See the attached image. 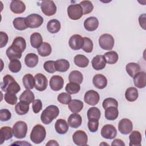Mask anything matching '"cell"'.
Instances as JSON below:
<instances>
[{"instance_id": "34", "label": "cell", "mask_w": 146, "mask_h": 146, "mask_svg": "<svg viewBox=\"0 0 146 146\" xmlns=\"http://www.w3.org/2000/svg\"><path fill=\"white\" fill-rule=\"evenodd\" d=\"M68 80L70 82L76 83L78 84H81L83 82V76L81 72L78 70L72 71L68 76Z\"/></svg>"}, {"instance_id": "18", "label": "cell", "mask_w": 146, "mask_h": 146, "mask_svg": "<svg viewBox=\"0 0 146 146\" xmlns=\"http://www.w3.org/2000/svg\"><path fill=\"white\" fill-rule=\"evenodd\" d=\"M133 83L137 88H144L146 86V73L141 71L136 74L133 77Z\"/></svg>"}, {"instance_id": "3", "label": "cell", "mask_w": 146, "mask_h": 146, "mask_svg": "<svg viewBox=\"0 0 146 146\" xmlns=\"http://www.w3.org/2000/svg\"><path fill=\"white\" fill-rule=\"evenodd\" d=\"M46 135V131L45 128L40 125H35L30 133V140L35 144H40L45 139Z\"/></svg>"}, {"instance_id": "21", "label": "cell", "mask_w": 146, "mask_h": 146, "mask_svg": "<svg viewBox=\"0 0 146 146\" xmlns=\"http://www.w3.org/2000/svg\"><path fill=\"white\" fill-rule=\"evenodd\" d=\"M92 82L94 86L98 89H103L107 85V79L106 77L100 74H96L94 76Z\"/></svg>"}, {"instance_id": "13", "label": "cell", "mask_w": 146, "mask_h": 146, "mask_svg": "<svg viewBox=\"0 0 146 146\" xmlns=\"http://www.w3.org/2000/svg\"><path fill=\"white\" fill-rule=\"evenodd\" d=\"M84 43L83 38L79 34L72 35L68 41V44L73 50H79L82 48Z\"/></svg>"}, {"instance_id": "55", "label": "cell", "mask_w": 146, "mask_h": 146, "mask_svg": "<svg viewBox=\"0 0 146 146\" xmlns=\"http://www.w3.org/2000/svg\"><path fill=\"white\" fill-rule=\"evenodd\" d=\"M8 39H9V37L7 34L3 31H1L0 32V41H1L0 48H3L6 45L8 42Z\"/></svg>"}, {"instance_id": "49", "label": "cell", "mask_w": 146, "mask_h": 146, "mask_svg": "<svg viewBox=\"0 0 146 146\" xmlns=\"http://www.w3.org/2000/svg\"><path fill=\"white\" fill-rule=\"evenodd\" d=\"M103 107L104 110H106L107 108L110 107H118V103L117 101L112 98H108L105 99L102 103Z\"/></svg>"}, {"instance_id": "45", "label": "cell", "mask_w": 146, "mask_h": 146, "mask_svg": "<svg viewBox=\"0 0 146 146\" xmlns=\"http://www.w3.org/2000/svg\"><path fill=\"white\" fill-rule=\"evenodd\" d=\"M79 5L81 6L83 15H86L91 13L94 9V6L92 2L90 1H82L80 2Z\"/></svg>"}, {"instance_id": "24", "label": "cell", "mask_w": 146, "mask_h": 146, "mask_svg": "<svg viewBox=\"0 0 146 146\" xmlns=\"http://www.w3.org/2000/svg\"><path fill=\"white\" fill-rule=\"evenodd\" d=\"M13 135V129L10 127L5 126L0 129V144H2L5 140L12 138Z\"/></svg>"}, {"instance_id": "39", "label": "cell", "mask_w": 146, "mask_h": 146, "mask_svg": "<svg viewBox=\"0 0 146 146\" xmlns=\"http://www.w3.org/2000/svg\"><path fill=\"white\" fill-rule=\"evenodd\" d=\"M13 23L14 27L19 31H22L28 28L26 22V18L24 17H17L15 18Z\"/></svg>"}, {"instance_id": "19", "label": "cell", "mask_w": 146, "mask_h": 146, "mask_svg": "<svg viewBox=\"0 0 146 146\" xmlns=\"http://www.w3.org/2000/svg\"><path fill=\"white\" fill-rule=\"evenodd\" d=\"M99 26V21L95 17L87 18L84 22V27L88 31H94L97 29Z\"/></svg>"}, {"instance_id": "30", "label": "cell", "mask_w": 146, "mask_h": 146, "mask_svg": "<svg viewBox=\"0 0 146 146\" xmlns=\"http://www.w3.org/2000/svg\"><path fill=\"white\" fill-rule=\"evenodd\" d=\"M139 96L138 91L135 87H129L128 88L125 92V99L130 102H135L137 100Z\"/></svg>"}, {"instance_id": "12", "label": "cell", "mask_w": 146, "mask_h": 146, "mask_svg": "<svg viewBox=\"0 0 146 146\" xmlns=\"http://www.w3.org/2000/svg\"><path fill=\"white\" fill-rule=\"evenodd\" d=\"M99 94L98 92L93 90L87 91L84 96V102L90 106H95L97 104L99 101Z\"/></svg>"}, {"instance_id": "46", "label": "cell", "mask_w": 146, "mask_h": 146, "mask_svg": "<svg viewBox=\"0 0 146 146\" xmlns=\"http://www.w3.org/2000/svg\"><path fill=\"white\" fill-rule=\"evenodd\" d=\"M83 40H84V43L82 48L86 52H87V53L91 52L93 50V46H94L92 41L90 38L87 37H84Z\"/></svg>"}, {"instance_id": "47", "label": "cell", "mask_w": 146, "mask_h": 146, "mask_svg": "<svg viewBox=\"0 0 146 146\" xmlns=\"http://www.w3.org/2000/svg\"><path fill=\"white\" fill-rule=\"evenodd\" d=\"M12 44L18 47L22 51V52L25 51L26 47V40L23 37H21V36H18L15 38L14 39Z\"/></svg>"}, {"instance_id": "40", "label": "cell", "mask_w": 146, "mask_h": 146, "mask_svg": "<svg viewBox=\"0 0 146 146\" xmlns=\"http://www.w3.org/2000/svg\"><path fill=\"white\" fill-rule=\"evenodd\" d=\"M29 110V104L20 101L15 106V111L16 113L19 115L26 114Z\"/></svg>"}, {"instance_id": "23", "label": "cell", "mask_w": 146, "mask_h": 146, "mask_svg": "<svg viewBox=\"0 0 146 146\" xmlns=\"http://www.w3.org/2000/svg\"><path fill=\"white\" fill-rule=\"evenodd\" d=\"M68 124L64 119H58L55 124V129L59 134H65L68 130Z\"/></svg>"}, {"instance_id": "36", "label": "cell", "mask_w": 146, "mask_h": 146, "mask_svg": "<svg viewBox=\"0 0 146 146\" xmlns=\"http://www.w3.org/2000/svg\"><path fill=\"white\" fill-rule=\"evenodd\" d=\"M43 43L41 34L39 33H34L30 36V43L33 47L38 48Z\"/></svg>"}, {"instance_id": "38", "label": "cell", "mask_w": 146, "mask_h": 146, "mask_svg": "<svg viewBox=\"0 0 146 146\" xmlns=\"http://www.w3.org/2000/svg\"><path fill=\"white\" fill-rule=\"evenodd\" d=\"M74 60L75 65L81 68H85L89 64L88 59L86 56L82 54L76 55L74 57Z\"/></svg>"}, {"instance_id": "10", "label": "cell", "mask_w": 146, "mask_h": 146, "mask_svg": "<svg viewBox=\"0 0 146 146\" xmlns=\"http://www.w3.org/2000/svg\"><path fill=\"white\" fill-rule=\"evenodd\" d=\"M133 129L132 121L127 118L122 119L118 124V130L123 135H128L131 133Z\"/></svg>"}, {"instance_id": "42", "label": "cell", "mask_w": 146, "mask_h": 146, "mask_svg": "<svg viewBox=\"0 0 146 146\" xmlns=\"http://www.w3.org/2000/svg\"><path fill=\"white\" fill-rule=\"evenodd\" d=\"M101 112L100 110L95 107L90 108L87 111V117L88 120L96 119L99 120L100 118Z\"/></svg>"}, {"instance_id": "32", "label": "cell", "mask_w": 146, "mask_h": 146, "mask_svg": "<svg viewBox=\"0 0 146 146\" xmlns=\"http://www.w3.org/2000/svg\"><path fill=\"white\" fill-rule=\"evenodd\" d=\"M119 115V111L117 107H110L105 110L104 116L108 120H114L116 119Z\"/></svg>"}, {"instance_id": "11", "label": "cell", "mask_w": 146, "mask_h": 146, "mask_svg": "<svg viewBox=\"0 0 146 146\" xmlns=\"http://www.w3.org/2000/svg\"><path fill=\"white\" fill-rule=\"evenodd\" d=\"M101 135L103 137L107 139H113L117 135V130L112 124L104 125L100 131Z\"/></svg>"}, {"instance_id": "4", "label": "cell", "mask_w": 146, "mask_h": 146, "mask_svg": "<svg viewBox=\"0 0 146 146\" xmlns=\"http://www.w3.org/2000/svg\"><path fill=\"white\" fill-rule=\"evenodd\" d=\"M27 132V125L23 121H18L13 125V133L17 139H23L26 137Z\"/></svg>"}, {"instance_id": "57", "label": "cell", "mask_w": 146, "mask_h": 146, "mask_svg": "<svg viewBox=\"0 0 146 146\" xmlns=\"http://www.w3.org/2000/svg\"><path fill=\"white\" fill-rule=\"evenodd\" d=\"M111 145H119V146H125V143L123 142V140L119 139H114V140L112 142Z\"/></svg>"}, {"instance_id": "28", "label": "cell", "mask_w": 146, "mask_h": 146, "mask_svg": "<svg viewBox=\"0 0 146 146\" xmlns=\"http://www.w3.org/2000/svg\"><path fill=\"white\" fill-rule=\"evenodd\" d=\"M60 27V22L55 19L50 20L47 24V29L51 34H55L59 32Z\"/></svg>"}, {"instance_id": "41", "label": "cell", "mask_w": 146, "mask_h": 146, "mask_svg": "<svg viewBox=\"0 0 146 146\" xmlns=\"http://www.w3.org/2000/svg\"><path fill=\"white\" fill-rule=\"evenodd\" d=\"M103 56L106 59V63L110 64H115L119 59L117 53L114 51H110L107 52L104 54Z\"/></svg>"}, {"instance_id": "56", "label": "cell", "mask_w": 146, "mask_h": 146, "mask_svg": "<svg viewBox=\"0 0 146 146\" xmlns=\"http://www.w3.org/2000/svg\"><path fill=\"white\" fill-rule=\"evenodd\" d=\"M139 22L140 26L144 29L145 30V14H143L139 17Z\"/></svg>"}, {"instance_id": "50", "label": "cell", "mask_w": 146, "mask_h": 146, "mask_svg": "<svg viewBox=\"0 0 146 146\" xmlns=\"http://www.w3.org/2000/svg\"><path fill=\"white\" fill-rule=\"evenodd\" d=\"M43 68L46 71L52 74L56 71L55 68V62L54 60H48L44 63Z\"/></svg>"}, {"instance_id": "20", "label": "cell", "mask_w": 146, "mask_h": 146, "mask_svg": "<svg viewBox=\"0 0 146 146\" xmlns=\"http://www.w3.org/2000/svg\"><path fill=\"white\" fill-rule=\"evenodd\" d=\"M11 11L14 14L23 13L26 10V6L25 3L19 0L12 1L10 5Z\"/></svg>"}, {"instance_id": "15", "label": "cell", "mask_w": 146, "mask_h": 146, "mask_svg": "<svg viewBox=\"0 0 146 146\" xmlns=\"http://www.w3.org/2000/svg\"><path fill=\"white\" fill-rule=\"evenodd\" d=\"M22 51L17 46L11 44L6 50V55L9 60H11L13 59H19L22 56Z\"/></svg>"}, {"instance_id": "43", "label": "cell", "mask_w": 146, "mask_h": 146, "mask_svg": "<svg viewBox=\"0 0 146 146\" xmlns=\"http://www.w3.org/2000/svg\"><path fill=\"white\" fill-rule=\"evenodd\" d=\"M66 91L69 94H75L79 92L80 90V86L79 84L76 83L70 82L67 84L65 87Z\"/></svg>"}, {"instance_id": "14", "label": "cell", "mask_w": 146, "mask_h": 146, "mask_svg": "<svg viewBox=\"0 0 146 146\" xmlns=\"http://www.w3.org/2000/svg\"><path fill=\"white\" fill-rule=\"evenodd\" d=\"M35 88L36 90L43 91L46 90L48 84V80L47 78L42 74H36L35 76Z\"/></svg>"}, {"instance_id": "8", "label": "cell", "mask_w": 146, "mask_h": 146, "mask_svg": "<svg viewBox=\"0 0 146 146\" xmlns=\"http://www.w3.org/2000/svg\"><path fill=\"white\" fill-rule=\"evenodd\" d=\"M40 8L43 13L48 17L54 15L56 12V6L54 1L51 0L43 1Z\"/></svg>"}, {"instance_id": "37", "label": "cell", "mask_w": 146, "mask_h": 146, "mask_svg": "<svg viewBox=\"0 0 146 146\" xmlns=\"http://www.w3.org/2000/svg\"><path fill=\"white\" fill-rule=\"evenodd\" d=\"M37 50L39 55L43 57L50 55L52 51L51 46L47 42H43Z\"/></svg>"}, {"instance_id": "22", "label": "cell", "mask_w": 146, "mask_h": 146, "mask_svg": "<svg viewBox=\"0 0 146 146\" xmlns=\"http://www.w3.org/2000/svg\"><path fill=\"white\" fill-rule=\"evenodd\" d=\"M82 123V117L78 113H72L68 118V124L71 128H77L81 125Z\"/></svg>"}, {"instance_id": "9", "label": "cell", "mask_w": 146, "mask_h": 146, "mask_svg": "<svg viewBox=\"0 0 146 146\" xmlns=\"http://www.w3.org/2000/svg\"><path fill=\"white\" fill-rule=\"evenodd\" d=\"M74 143L79 146L86 145L88 141V137L86 133L82 130H78L72 135Z\"/></svg>"}, {"instance_id": "51", "label": "cell", "mask_w": 146, "mask_h": 146, "mask_svg": "<svg viewBox=\"0 0 146 146\" xmlns=\"http://www.w3.org/2000/svg\"><path fill=\"white\" fill-rule=\"evenodd\" d=\"M4 99L7 103L10 105H14L17 103L18 98L15 94L6 92L4 95Z\"/></svg>"}, {"instance_id": "35", "label": "cell", "mask_w": 146, "mask_h": 146, "mask_svg": "<svg viewBox=\"0 0 146 146\" xmlns=\"http://www.w3.org/2000/svg\"><path fill=\"white\" fill-rule=\"evenodd\" d=\"M69 67L70 63L66 59H60L55 61V68L57 71L64 72L67 71Z\"/></svg>"}, {"instance_id": "7", "label": "cell", "mask_w": 146, "mask_h": 146, "mask_svg": "<svg viewBox=\"0 0 146 146\" xmlns=\"http://www.w3.org/2000/svg\"><path fill=\"white\" fill-rule=\"evenodd\" d=\"M26 22L28 27L35 29L40 27L43 22V17L37 14H31L26 18Z\"/></svg>"}, {"instance_id": "27", "label": "cell", "mask_w": 146, "mask_h": 146, "mask_svg": "<svg viewBox=\"0 0 146 146\" xmlns=\"http://www.w3.org/2000/svg\"><path fill=\"white\" fill-rule=\"evenodd\" d=\"M68 107L72 113H78L83 109V103L80 100L73 99L68 103Z\"/></svg>"}, {"instance_id": "58", "label": "cell", "mask_w": 146, "mask_h": 146, "mask_svg": "<svg viewBox=\"0 0 146 146\" xmlns=\"http://www.w3.org/2000/svg\"><path fill=\"white\" fill-rule=\"evenodd\" d=\"M15 144H18V145H30L31 144L30 143H26V141H17L15 143H13L11 145H15Z\"/></svg>"}, {"instance_id": "53", "label": "cell", "mask_w": 146, "mask_h": 146, "mask_svg": "<svg viewBox=\"0 0 146 146\" xmlns=\"http://www.w3.org/2000/svg\"><path fill=\"white\" fill-rule=\"evenodd\" d=\"M11 113L7 109H2L0 111V120L2 121H6L10 119Z\"/></svg>"}, {"instance_id": "1", "label": "cell", "mask_w": 146, "mask_h": 146, "mask_svg": "<svg viewBox=\"0 0 146 146\" xmlns=\"http://www.w3.org/2000/svg\"><path fill=\"white\" fill-rule=\"evenodd\" d=\"M1 88L4 92L13 94H17L21 90L20 86L10 75H6L3 77Z\"/></svg>"}, {"instance_id": "16", "label": "cell", "mask_w": 146, "mask_h": 146, "mask_svg": "<svg viewBox=\"0 0 146 146\" xmlns=\"http://www.w3.org/2000/svg\"><path fill=\"white\" fill-rule=\"evenodd\" d=\"M50 87L51 90L57 91L60 90L64 85V80L61 76L54 75L50 80Z\"/></svg>"}, {"instance_id": "33", "label": "cell", "mask_w": 146, "mask_h": 146, "mask_svg": "<svg viewBox=\"0 0 146 146\" xmlns=\"http://www.w3.org/2000/svg\"><path fill=\"white\" fill-rule=\"evenodd\" d=\"M35 100V96L34 93L30 90H25L19 96V100L30 104Z\"/></svg>"}, {"instance_id": "2", "label": "cell", "mask_w": 146, "mask_h": 146, "mask_svg": "<svg viewBox=\"0 0 146 146\" xmlns=\"http://www.w3.org/2000/svg\"><path fill=\"white\" fill-rule=\"evenodd\" d=\"M59 114L58 107L55 105H50L43 111L40 115V119L44 124H48L56 118Z\"/></svg>"}, {"instance_id": "52", "label": "cell", "mask_w": 146, "mask_h": 146, "mask_svg": "<svg viewBox=\"0 0 146 146\" xmlns=\"http://www.w3.org/2000/svg\"><path fill=\"white\" fill-rule=\"evenodd\" d=\"M88 128L90 132H95L98 131L99 127V120L96 119H90L88 121Z\"/></svg>"}, {"instance_id": "25", "label": "cell", "mask_w": 146, "mask_h": 146, "mask_svg": "<svg viewBox=\"0 0 146 146\" xmlns=\"http://www.w3.org/2000/svg\"><path fill=\"white\" fill-rule=\"evenodd\" d=\"M129 146H140L141 143V135L138 131L131 132L129 136Z\"/></svg>"}, {"instance_id": "59", "label": "cell", "mask_w": 146, "mask_h": 146, "mask_svg": "<svg viewBox=\"0 0 146 146\" xmlns=\"http://www.w3.org/2000/svg\"><path fill=\"white\" fill-rule=\"evenodd\" d=\"M46 145H59V144L56 142V141L54 140H51L48 141V142L46 144Z\"/></svg>"}, {"instance_id": "17", "label": "cell", "mask_w": 146, "mask_h": 146, "mask_svg": "<svg viewBox=\"0 0 146 146\" xmlns=\"http://www.w3.org/2000/svg\"><path fill=\"white\" fill-rule=\"evenodd\" d=\"M93 68L95 70H100L105 68L106 61L103 55H98L93 58L91 61Z\"/></svg>"}, {"instance_id": "6", "label": "cell", "mask_w": 146, "mask_h": 146, "mask_svg": "<svg viewBox=\"0 0 146 146\" xmlns=\"http://www.w3.org/2000/svg\"><path fill=\"white\" fill-rule=\"evenodd\" d=\"M67 14L72 20L79 19L83 15V9L79 4H72L67 7Z\"/></svg>"}, {"instance_id": "44", "label": "cell", "mask_w": 146, "mask_h": 146, "mask_svg": "<svg viewBox=\"0 0 146 146\" xmlns=\"http://www.w3.org/2000/svg\"><path fill=\"white\" fill-rule=\"evenodd\" d=\"M21 63L18 59L11 60L9 64V68L10 71L14 73H17L19 72L21 70Z\"/></svg>"}, {"instance_id": "26", "label": "cell", "mask_w": 146, "mask_h": 146, "mask_svg": "<svg viewBox=\"0 0 146 146\" xmlns=\"http://www.w3.org/2000/svg\"><path fill=\"white\" fill-rule=\"evenodd\" d=\"M38 56L34 53H29L25 58V63L26 65L30 68L35 67L38 63Z\"/></svg>"}, {"instance_id": "48", "label": "cell", "mask_w": 146, "mask_h": 146, "mask_svg": "<svg viewBox=\"0 0 146 146\" xmlns=\"http://www.w3.org/2000/svg\"><path fill=\"white\" fill-rule=\"evenodd\" d=\"M58 101L63 104H68L71 100V96L66 92H62L59 94L57 98Z\"/></svg>"}, {"instance_id": "5", "label": "cell", "mask_w": 146, "mask_h": 146, "mask_svg": "<svg viewBox=\"0 0 146 146\" xmlns=\"http://www.w3.org/2000/svg\"><path fill=\"white\" fill-rule=\"evenodd\" d=\"M114 43V38L110 34H103L99 38V44L103 50H111Z\"/></svg>"}, {"instance_id": "29", "label": "cell", "mask_w": 146, "mask_h": 146, "mask_svg": "<svg viewBox=\"0 0 146 146\" xmlns=\"http://www.w3.org/2000/svg\"><path fill=\"white\" fill-rule=\"evenodd\" d=\"M22 82L25 88L27 90H31L35 87V78L30 74L25 75L22 78Z\"/></svg>"}, {"instance_id": "31", "label": "cell", "mask_w": 146, "mask_h": 146, "mask_svg": "<svg viewBox=\"0 0 146 146\" xmlns=\"http://www.w3.org/2000/svg\"><path fill=\"white\" fill-rule=\"evenodd\" d=\"M125 70L128 74L132 78H133L134 76L140 72L141 68L140 65L138 63L131 62L128 63L125 66Z\"/></svg>"}, {"instance_id": "54", "label": "cell", "mask_w": 146, "mask_h": 146, "mask_svg": "<svg viewBox=\"0 0 146 146\" xmlns=\"http://www.w3.org/2000/svg\"><path fill=\"white\" fill-rule=\"evenodd\" d=\"M33 111L35 113H39L42 108V103L40 99H36L33 102Z\"/></svg>"}]
</instances>
